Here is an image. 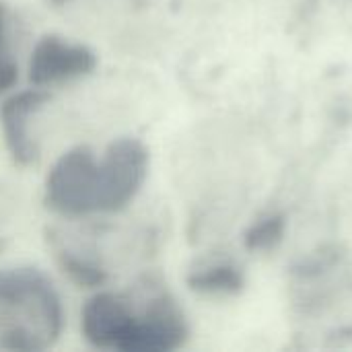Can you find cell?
I'll list each match as a JSON object with an SVG mask.
<instances>
[{"instance_id": "6da1fadb", "label": "cell", "mask_w": 352, "mask_h": 352, "mask_svg": "<svg viewBox=\"0 0 352 352\" xmlns=\"http://www.w3.org/2000/svg\"><path fill=\"white\" fill-rule=\"evenodd\" d=\"M64 328L58 291L37 268L0 270V349L45 351Z\"/></svg>"}, {"instance_id": "7a4b0ae2", "label": "cell", "mask_w": 352, "mask_h": 352, "mask_svg": "<svg viewBox=\"0 0 352 352\" xmlns=\"http://www.w3.org/2000/svg\"><path fill=\"white\" fill-rule=\"evenodd\" d=\"M43 202L70 219L99 212V161L91 146L78 144L58 157L45 177Z\"/></svg>"}, {"instance_id": "3957f363", "label": "cell", "mask_w": 352, "mask_h": 352, "mask_svg": "<svg viewBox=\"0 0 352 352\" xmlns=\"http://www.w3.org/2000/svg\"><path fill=\"white\" fill-rule=\"evenodd\" d=\"M148 151L138 138L113 140L99 161V212L124 210L142 190Z\"/></svg>"}, {"instance_id": "277c9868", "label": "cell", "mask_w": 352, "mask_h": 352, "mask_svg": "<svg viewBox=\"0 0 352 352\" xmlns=\"http://www.w3.org/2000/svg\"><path fill=\"white\" fill-rule=\"evenodd\" d=\"M136 320L138 305L134 297L101 291L85 303L80 311V332L93 349L124 352Z\"/></svg>"}, {"instance_id": "5b68a950", "label": "cell", "mask_w": 352, "mask_h": 352, "mask_svg": "<svg viewBox=\"0 0 352 352\" xmlns=\"http://www.w3.org/2000/svg\"><path fill=\"white\" fill-rule=\"evenodd\" d=\"M97 68V54L76 41H68L56 33L37 39L29 58V80L33 87H52L85 78Z\"/></svg>"}, {"instance_id": "8992f818", "label": "cell", "mask_w": 352, "mask_h": 352, "mask_svg": "<svg viewBox=\"0 0 352 352\" xmlns=\"http://www.w3.org/2000/svg\"><path fill=\"white\" fill-rule=\"evenodd\" d=\"M50 99L52 95L47 91L35 87L10 95L0 105V126L4 144L10 159L19 167H31L39 159V146L29 132V122L39 109L50 103Z\"/></svg>"}, {"instance_id": "52a82bcc", "label": "cell", "mask_w": 352, "mask_h": 352, "mask_svg": "<svg viewBox=\"0 0 352 352\" xmlns=\"http://www.w3.org/2000/svg\"><path fill=\"white\" fill-rule=\"evenodd\" d=\"M47 239L52 243L54 250V258L60 266V270L78 287L82 289H99L109 280L107 270L93 258L72 250L70 245H66L64 239L56 237L54 231H47Z\"/></svg>"}, {"instance_id": "ba28073f", "label": "cell", "mask_w": 352, "mask_h": 352, "mask_svg": "<svg viewBox=\"0 0 352 352\" xmlns=\"http://www.w3.org/2000/svg\"><path fill=\"white\" fill-rule=\"evenodd\" d=\"M188 285L198 293H231L241 285V278L229 264H206L188 274Z\"/></svg>"}, {"instance_id": "9c48e42d", "label": "cell", "mask_w": 352, "mask_h": 352, "mask_svg": "<svg viewBox=\"0 0 352 352\" xmlns=\"http://www.w3.org/2000/svg\"><path fill=\"white\" fill-rule=\"evenodd\" d=\"M19 78V66L8 45V21H6V6L0 2V95L12 89Z\"/></svg>"}, {"instance_id": "30bf717a", "label": "cell", "mask_w": 352, "mask_h": 352, "mask_svg": "<svg viewBox=\"0 0 352 352\" xmlns=\"http://www.w3.org/2000/svg\"><path fill=\"white\" fill-rule=\"evenodd\" d=\"M52 6H64V4H68V2H72V0H47Z\"/></svg>"}, {"instance_id": "8fae6325", "label": "cell", "mask_w": 352, "mask_h": 352, "mask_svg": "<svg viewBox=\"0 0 352 352\" xmlns=\"http://www.w3.org/2000/svg\"><path fill=\"white\" fill-rule=\"evenodd\" d=\"M2 245H4V243H2V241H0V250H2Z\"/></svg>"}]
</instances>
